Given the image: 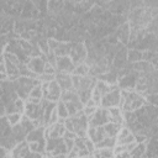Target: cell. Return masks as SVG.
<instances>
[{"instance_id":"6da1fadb","label":"cell","mask_w":158,"mask_h":158,"mask_svg":"<svg viewBox=\"0 0 158 158\" xmlns=\"http://www.w3.org/2000/svg\"><path fill=\"white\" fill-rule=\"evenodd\" d=\"M146 99L142 94L132 90L121 89V101L120 109L123 112H136L143 106H146Z\"/></svg>"},{"instance_id":"7a4b0ae2","label":"cell","mask_w":158,"mask_h":158,"mask_svg":"<svg viewBox=\"0 0 158 158\" xmlns=\"http://www.w3.org/2000/svg\"><path fill=\"white\" fill-rule=\"evenodd\" d=\"M64 126H65L67 131L74 132L78 137L84 138L88 136L89 121H88V117L84 115L83 111H80L77 115L70 116L67 120H64Z\"/></svg>"},{"instance_id":"3957f363","label":"cell","mask_w":158,"mask_h":158,"mask_svg":"<svg viewBox=\"0 0 158 158\" xmlns=\"http://www.w3.org/2000/svg\"><path fill=\"white\" fill-rule=\"evenodd\" d=\"M14 89L17 94V96L22 100H27L30 98V94L32 89L41 84V81L37 78H30V77H20L19 79L12 81Z\"/></svg>"},{"instance_id":"277c9868","label":"cell","mask_w":158,"mask_h":158,"mask_svg":"<svg viewBox=\"0 0 158 158\" xmlns=\"http://www.w3.org/2000/svg\"><path fill=\"white\" fill-rule=\"evenodd\" d=\"M120 101H121V88L118 84H112L110 91L102 96L100 107L107 110L112 107H120Z\"/></svg>"},{"instance_id":"5b68a950","label":"cell","mask_w":158,"mask_h":158,"mask_svg":"<svg viewBox=\"0 0 158 158\" xmlns=\"http://www.w3.org/2000/svg\"><path fill=\"white\" fill-rule=\"evenodd\" d=\"M57 154H68V148L64 138H49L46 137V156H57Z\"/></svg>"},{"instance_id":"8992f818","label":"cell","mask_w":158,"mask_h":158,"mask_svg":"<svg viewBox=\"0 0 158 158\" xmlns=\"http://www.w3.org/2000/svg\"><path fill=\"white\" fill-rule=\"evenodd\" d=\"M42 89H43V99L44 100L51 101V102H58V101H60L63 90L60 89L59 84L56 80H52L49 83L42 84Z\"/></svg>"},{"instance_id":"52a82bcc","label":"cell","mask_w":158,"mask_h":158,"mask_svg":"<svg viewBox=\"0 0 158 158\" xmlns=\"http://www.w3.org/2000/svg\"><path fill=\"white\" fill-rule=\"evenodd\" d=\"M88 121H89V127L105 126L106 123L110 122L109 110L107 109H104V107H98V110L90 117H88Z\"/></svg>"},{"instance_id":"ba28073f","label":"cell","mask_w":158,"mask_h":158,"mask_svg":"<svg viewBox=\"0 0 158 158\" xmlns=\"http://www.w3.org/2000/svg\"><path fill=\"white\" fill-rule=\"evenodd\" d=\"M69 57L72 58V60H73V63L75 65L84 64L86 62V59H88V49H86L85 44L81 43V42L80 43H74Z\"/></svg>"},{"instance_id":"9c48e42d","label":"cell","mask_w":158,"mask_h":158,"mask_svg":"<svg viewBox=\"0 0 158 158\" xmlns=\"http://www.w3.org/2000/svg\"><path fill=\"white\" fill-rule=\"evenodd\" d=\"M93 154L90 152V149L88 148L86 143H85V137H77L75 142H74V147L73 149L68 153V158H80V157H86Z\"/></svg>"},{"instance_id":"30bf717a","label":"cell","mask_w":158,"mask_h":158,"mask_svg":"<svg viewBox=\"0 0 158 158\" xmlns=\"http://www.w3.org/2000/svg\"><path fill=\"white\" fill-rule=\"evenodd\" d=\"M111 89V84L106 83L105 80L102 79H98L95 86H94V90H93V94H91V100L96 104V106H100V102H101V99L105 94H107Z\"/></svg>"},{"instance_id":"8fae6325","label":"cell","mask_w":158,"mask_h":158,"mask_svg":"<svg viewBox=\"0 0 158 158\" xmlns=\"http://www.w3.org/2000/svg\"><path fill=\"white\" fill-rule=\"evenodd\" d=\"M43 110H44V107H43L42 101L40 104H32V102L26 101L23 115L26 117H28L30 120H32V121H40L41 122L42 116H43Z\"/></svg>"},{"instance_id":"7c38bea8","label":"cell","mask_w":158,"mask_h":158,"mask_svg":"<svg viewBox=\"0 0 158 158\" xmlns=\"http://www.w3.org/2000/svg\"><path fill=\"white\" fill-rule=\"evenodd\" d=\"M46 63H47V58H46L44 54H42V56H38V57H31V58H28V60L26 62V65H27V68L33 74H36L38 77L42 73H44Z\"/></svg>"},{"instance_id":"4fadbf2b","label":"cell","mask_w":158,"mask_h":158,"mask_svg":"<svg viewBox=\"0 0 158 158\" xmlns=\"http://www.w3.org/2000/svg\"><path fill=\"white\" fill-rule=\"evenodd\" d=\"M57 73H67V74H73L75 69V64L73 63L72 58L69 56L65 57H57V64H56Z\"/></svg>"},{"instance_id":"5bb4252c","label":"cell","mask_w":158,"mask_h":158,"mask_svg":"<svg viewBox=\"0 0 158 158\" xmlns=\"http://www.w3.org/2000/svg\"><path fill=\"white\" fill-rule=\"evenodd\" d=\"M67 128L64 126V121L60 120L53 125H49L48 127H46V137L49 138H62L65 133Z\"/></svg>"},{"instance_id":"9a60e30c","label":"cell","mask_w":158,"mask_h":158,"mask_svg":"<svg viewBox=\"0 0 158 158\" xmlns=\"http://www.w3.org/2000/svg\"><path fill=\"white\" fill-rule=\"evenodd\" d=\"M133 142H136V136L133 135V132L127 126H122V128L120 130V132L116 137V143L117 144H130Z\"/></svg>"},{"instance_id":"2e32d148","label":"cell","mask_w":158,"mask_h":158,"mask_svg":"<svg viewBox=\"0 0 158 158\" xmlns=\"http://www.w3.org/2000/svg\"><path fill=\"white\" fill-rule=\"evenodd\" d=\"M56 81L59 84V86H60V89L63 91L74 89V86H73V75L72 74L57 73L56 74Z\"/></svg>"},{"instance_id":"e0dca14e","label":"cell","mask_w":158,"mask_h":158,"mask_svg":"<svg viewBox=\"0 0 158 158\" xmlns=\"http://www.w3.org/2000/svg\"><path fill=\"white\" fill-rule=\"evenodd\" d=\"M88 137H89V139H90L94 144H98V143L101 142L104 138H106L107 135H106V132H105L104 126H100V127H89V128H88Z\"/></svg>"},{"instance_id":"ac0fdd59","label":"cell","mask_w":158,"mask_h":158,"mask_svg":"<svg viewBox=\"0 0 158 158\" xmlns=\"http://www.w3.org/2000/svg\"><path fill=\"white\" fill-rule=\"evenodd\" d=\"M26 141L30 142H40V141H46V127L44 126H40L33 128L27 136H26Z\"/></svg>"},{"instance_id":"d6986e66","label":"cell","mask_w":158,"mask_h":158,"mask_svg":"<svg viewBox=\"0 0 158 158\" xmlns=\"http://www.w3.org/2000/svg\"><path fill=\"white\" fill-rule=\"evenodd\" d=\"M30 152V146L27 141H22L16 144V147L11 151V158H25Z\"/></svg>"},{"instance_id":"ffe728a7","label":"cell","mask_w":158,"mask_h":158,"mask_svg":"<svg viewBox=\"0 0 158 158\" xmlns=\"http://www.w3.org/2000/svg\"><path fill=\"white\" fill-rule=\"evenodd\" d=\"M109 114H110V122H115V123L123 125V122H125V116H123L122 110H121L120 107L109 109Z\"/></svg>"},{"instance_id":"44dd1931","label":"cell","mask_w":158,"mask_h":158,"mask_svg":"<svg viewBox=\"0 0 158 158\" xmlns=\"http://www.w3.org/2000/svg\"><path fill=\"white\" fill-rule=\"evenodd\" d=\"M73 44H74V43H68V42L60 41V44H59L58 48L54 51L56 56H57V57H65V56H69V54H70V51H72V48H73Z\"/></svg>"},{"instance_id":"7402d4cb","label":"cell","mask_w":158,"mask_h":158,"mask_svg":"<svg viewBox=\"0 0 158 158\" xmlns=\"http://www.w3.org/2000/svg\"><path fill=\"white\" fill-rule=\"evenodd\" d=\"M123 125H120V123H115V122H109L104 126L105 128V132L107 135V137H117L120 130L122 128Z\"/></svg>"},{"instance_id":"603a6c76","label":"cell","mask_w":158,"mask_h":158,"mask_svg":"<svg viewBox=\"0 0 158 158\" xmlns=\"http://www.w3.org/2000/svg\"><path fill=\"white\" fill-rule=\"evenodd\" d=\"M146 152H147V143L142 142V143L136 144V147L130 152V156L131 158H143Z\"/></svg>"},{"instance_id":"cb8c5ba5","label":"cell","mask_w":158,"mask_h":158,"mask_svg":"<svg viewBox=\"0 0 158 158\" xmlns=\"http://www.w3.org/2000/svg\"><path fill=\"white\" fill-rule=\"evenodd\" d=\"M94 158H115L114 148H101L93 152Z\"/></svg>"},{"instance_id":"d4e9b609","label":"cell","mask_w":158,"mask_h":158,"mask_svg":"<svg viewBox=\"0 0 158 158\" xmlns=\"http://www.w3.org/2000/svg\"><path fill=\"white\" fill-rule=\"evenodd\" d=\"M116 137H106L98 144H95V149H101V148H115L116 147Z\"/></svg>"},{"instance_id":"484cf974","label":"cell","mask_w":158,"mask_h":158,"mask_svg":"<svg viewBox=\"0 0 158 158\" xmlns=\"http://www.w3.org/2000/svg\"><path fill=\"white\" fill-rule=\"evenodd\" d=\"M142 58H143V52L137 51V49H128L127 51V59H128V62L137 63V62H141Z\"/></svg>"},{"instance_id":"4316f807","label":"cell","mask_w":158,"mask_h":158,"mask_svg":"<svg viewBox=\"0 0 158 158\" xmlns=\"http://www.w3.org/2000/svg\"><path fill=\"white\" fill-rule=\"evenodd\" d=\"M56 109H57L59 120H63V121H64V120H67V118L69 117V112H68V110H67V106H65V104H64L62 100L57 102Z\"/></svg>"},{"instance_id":"83f0119b","label":"cell","mask_w":158,"mask_h":158,"mask_svg":"<svg viewBox=\"0 0 158 158\" xmlns=\"http://www.w3.org/2000/svg\"><path fill=\"white\" fill-rule=\"evenodd\" d=\"M22 117H23V114H21V112H14V114H9V115H6L7 122L10 123L11 127L17 126V125L21 122Z\"/></svg>"},{"instance_id":"f1b7e54d","label":"cell","mask_w":158,"mask_h":158,"mask_svg":"<svg viewBox=\"0 0 158 158\" xmlns=\"http://www.w3.org/2000/svg\"><path fill=\"white\" fill-rule=\"evenodd\" d=\"M90 73V67L84 63V64H79V65H75V69L73 72V75H78V77H85V75H89Z\"/></svg>"},{"instance_id":"f546056e","label":"cell","mask_w":158,"mask_h":158,"mask_svg":"<svg viewBox=\"0 0 158 158\" xmlns=\"http://www.w3.org/2000/svg\"><path fill=\"white\" fill-rule=\"evenodd\" d=\"M30 98H33V99H38V100H42L43 99V89H42V84L35 86L30 94Z\"/></svg>"},{"instance_id":"4dcf8cb0","label":"cell","mask_w":158,"mask_h":158,"mask_svg":"<svg viewBox=\"0 0 158 158\" xmlns=\"http://www.w3.org/2000/svg\"><path fill=\"white\" fill-rule=\"evenodd\" d=\"M38 48L42 52V54L47 56L49 53V51H51L49 49V46H48V40H40L38 41Z\"/></svg>"},{"instance_id":"1f68e13d","label":"cell","mask_w":158,"mask_h":158,"mask_svg":"<svg viewBox=\"0 0 158 158\" xmlns=\"http://www.w3.org/2000/svg\"><path fill=\"white\" fill-rule=\"evenodd\" d=\"M37 79L41 81V84H44V83H49L52 80H56V75L53 74H47V73H42L41 75L37 77Z\"/></svg>"},{"instance_id":"d6a6232c","label":"cell","mask_w":158,"mask_h":158,"mask_svg":"<svg viewBox=\"0 0 158 158\" xmlns=\"http://www.w3.org/2000/svg\"><path fill=\"white\" fill-rule=\"evenodd\" d=\"M59 44H60V41L56 40V38H49L48 40V46H49V49L51 51H56Z\"/></svg>"},{"instance_id":"836d02e7","label":"cell","mask_w":158,"mask_h":158,"mask_svg":"<svg viewBox=\"0 0 158 158\" xmlns=\"http://www.w3.org/2000/svg\"><path fill=\"white\" fill-rule=\"evenodd\" d=\"M44 156L42 154V153H37V152H32V151H30L27 154H26V157L25 158H43Z\"/></svg>"},{"instance_id":"e575fe53","label":"cell","mask_w":158,"mask_h":158,"mask_svg":"<svg viewBox=\"0 0 158 158\" xmlns=\"http://www.w3.org/2000/svg\"><path fill=\"white\" fill-rule=\"evenodd\" d=\"M78 136L74 133V132H70V131H65V133H64V136H63V138H68V139H75Z\"/></svg>"},{"instance_id":"d590c367","label":"cell","mask_w":158,"mask_h":158,"mask_svg":"<svg viewBox=\"0 0 158 158\" xmlns=\"http://www.w3.org/2000/svg\"><path fill=\"white\" fill-rule=\"evenodd\" d=\"M149 62H151V65H152L153 68L158 69V54H154Z\"/></svg>"},{"instance_id":"8d00e7d4","label":"cell","mask_w":158,"mask_h":158,"mask_svg":"<svg viewBox=\"0 0 158 158\" xmlns=\"http://www.w3.org/2000/svg\"><path fill=\"white\" fill-rule=\"evenodd\" d=\"M115 158H131V156H130V152H123V153L115 154Z\"/></svg>"},{"instance_id":"74e56055","label":"cell","mask_w":158,"mask_h":158,"mask_svg":"<svg viewBox=\"0 0 158 158\" xmlns=\"http://www.w3.org/2000/svg\"><path fill=\"white\" fill-rule=\"evenodd\" d=\"M80 158H94V156H93V154H90V156H86V157H80Z\"/></svg>"}]
</instances>
